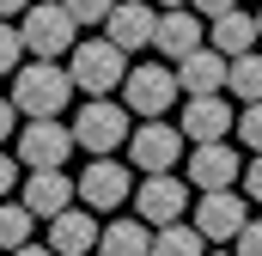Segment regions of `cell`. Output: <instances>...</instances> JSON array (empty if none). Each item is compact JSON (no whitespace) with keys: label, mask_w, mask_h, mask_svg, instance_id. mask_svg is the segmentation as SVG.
Listing matches in <instances>:
<instances>
[{"label":"cell","mask_w":262,"mask_h":256,"mask_svg":"<svg viewBox=\"0 0 262 256\" xmlns=\"http://www.w3.org/2000/svg\"><path fill=\"white\" fill-rule=\"evenodd\" d=\"M152 256H207V238L195 220H171L152 232Z\"/></svg>","instance_id":"ffe728a7"},{"label":"cell","mask_w":262,"mask_h":256,"mask_svg":"<svg viewBox=\"0 0 262 256\" xmlns=\"http://www.w3.org/2000/svg\"><path fill=\"white\" fill-rule=\"evenodd\" d=\"M226 73H232V55H220L213 43H201L195 55H183V61H177L183 92H226Z\"/></svg>","instance_id":"ac0fdd59"},{"label":"cell","mask_w":262,"mask_h":256,"mask_svg":"<svg viewBox=\"0 0 262 256\" xmlns=\"http://www.w3.org/2000/svg\"><path fill=\"white\" fill-rule=\"evenodd\" d=\"M67 12H73L79 25H104V18L116 12V0H67Z\"/></svg>","instance_id":"d4e9b609"},{"label":"cell","mask_w":262,"mask_h":256,"mask_svg":"<svg viewBox=\"0 0 262 256\" xmlns=\"http://www.w3.org/2000/svg\"><path fill=\"white\" fill-rule=\"evenodd\" d=\"M79 201V177H67L61 165H49V171H25V207L37 214V220H55L61 207Z\"/></svg>","instance_id":"4fadbf2b"},{"label":"cell","mask_w":262,"mask_h":256,"mask_svg":"<svg viewBox=\"0 0 262 256\" xmlns=\"http://www.w3.org/2000/svg\"><path fill=\"white\" fill-rule=\"evenodd\" d=\"M31 238H37V214L25 207V195L18 201H0V250H18Z\"/></svg>","instance_id":"44dd1931"},{"label":"cell","mask_w":262,"mask_h":256,"mask_svg":"<svg viewBox=\"0 0 262 256\" xmlns=\"http://www.w3.org/2000/svg\"><path fill=\"white\" fill-rule=\"evenodd\" d=\"M18 177H25V159H6V153H0V201L18 189Z\"/></svg>","instance_id":"484cf974"},{"label":"cell","mask_w":262,"mask_h":256,"mask_svg":"<svg viewBox=\"0 0 262 256\" xmlns=\"http://www.w3.org/2000/svg\"><path fill=\"white\" fill-rule=\"evenodd\" d=\"M201 43H207V18H201L195 6H159V37H152V49H159L165 61L195 55Z\"/></svg>","instance_id":"8fae6325"},{"label":"cell","mask_w":262,"mask_h":256,"mask_svg":"<svg viewBox=\"0 0 262 256\" xmlns=\"http://www.w3.org/2000/svg\"><path fill=\"white\" fill-rule=\"evenodd\" d=\"M73 146H79V140H73V122H61V116H25V122H18V159H25V171L67 165Z\"/></svg>","instance_id":"8992f818"},{"label":"cell","mask_w":262,"mask_h":256,"mask_svg":"<svg viewBox=\"0 0 262 256\" xmlns=\"http://www.w3.org/2000/svg\"><path fill=\"white\" fill-rule=\"evenodd\" d=\"M98 238H104V226L92 220V207H61V214L49 220V244L61 256H92Z\"/></svg>","instance_id":"2e32d148"},{"label":"cell","mask_w":262,"mask_h":256,"mask_svg":"<svg viewBox=\"0 0 262 256\" xmlns=\"http://www.w3.org/2000/svg\"><path fill=\"white\" fill-rule=\"evenodd\" d=\"M207 43L220 49V55H244V49H256L262 43V25H256V12H220V18H207Z\"/></svg>","instance_id":"e0dca14e"},{"label":"cell","mask_w":262,"mask_h":256,"mask_svg":"<svg viewBox=\"0 0 262 256\" xmlns=\"http://www.w3.org/2000/svg\"><path fill=\"white\" fill-rule=\"evenodd\" d=\"M256 25H262V6H256Z\"/></svg>","instance_id":"836d02e7"},{"label":"cell","mask_w":262,"mask_h":256,"mask_svg":"<svg viewBox=\"0 0 262 256\" xmlns=\"http://www.w3.org/2000/svg\"><path fill=\"white\" fill-rule=\"evenodd\" d=\"M128 195H134L128 165H122V159H110V153H92V165L79 171V201H85L92 214H116Z\"/></svg>","instance_id":"9c48e42d"},{"label":"cell","mask_w":262,"mask_h":256,"mask_svg":"<svg viewBox=\"0 0 262 256\" xmlns=\"http://www.w3.org/2000/svg\"><path fill=\"white\" fill-rule=\"evenodd\" d=\"M183 134L189 140H226L232 128H238V110L220 98V92H189V104H183Z\"/></svg>","instance_id":"5bb4252c"},{"label":"cell","mask_w":262,"mask_h":256,"mask_svg":"<svg viewBox=\"0 0 262 256\" xmlns=\"http://www.w3.org/2000/svg\"><path fill=\"white\" fill-rule=\"evenodd\" d=\"M128 104H116V98H85L79 104V116H73V140L85 146V153H116V146H128Z\"/></svg>","instance_id":"277c9868"},{"label":"cell","mask_w":262,"mask_h":256,"mask_svg":"<svg viewBox=\"0 0 262 256\" xmlns=\"http://www.w3.org/2000/svg\"><path fill=\"white\" fill-rule=\"evenodd\" d=\"M152 232L140 214L134 220H104V238H98V256H152Z\"/></svg>","instance_id":"d6986e66"},{"label":"cell","mask_w":262,"mask_h":256,"mask_svg":"<svg viewBox=\"0 0 262 256\" xmlns=\"http://www.w3.org/2000/svg\"><path fill=\"white\" fill-rule=\"evenodd\" d=\"M152 6H189V0H152Z\"/></svg>","instance_id":"d6a6232c"},{"label":"cell","mask_w":262,"mask_h":256,"mask_svg":"<svg viewBox=\"0 0 262 256\" xmlns=\"http://www.w3.org/2000/svg\"><path fill=\"white\" fill-rule=\"evenodd\" d=\"M244 195H250V201L262 207V153L250 159V165H244Z\"/></svg>","instance_id":"83f0119b"},{"label":"cell","mask_w":262,"mask_h":256,"mask_svg":"<svg viewBox=\"0 0 262 256\" xmlns=\"http://www.w3.org/2000/svg\"><path fill=\"white\" fill-rule=\"evenodd\" d=\"M73 92H79L73 73H67L61 61H49V55H31V61L12 73V104H18L25 116H61Z\"/></svg>","instance_id":"7a4b0ae2"},{"label":"cell","mask_w":262,"mask_h":256,"mask_svg":"<svg viewBox=\"0 0 262 256\" xmlns=\"http://www.w3.org/2000/svg\"><path fill=\"white\" fill-rule=\"evenodd\" d=\"M183 128L177 122H159V116H140V128L128 134V159L134 171H177V159H183Z\"/></svg>","instance_id":"52a82bcc"},{"label":"cell","mask_w":262,"mask_h":256,"mask_svg":"<svg viewBox=\"0 0 262 256\" xmlns=\"http://www.w3.org/2000/svg\"><path fill=\"white\" fill-rule=\"evenodd\" d=\"M177 92H183L177 61H134L128 79H122V104H128L134 116H165Z\"/></svg>","instance_id":"5b68a950"},{"label":"cell","mask_w":262,"mask_h":256,"mask_svg":"<svg viewBox=\"0 0 262 256\" xmlns=\"http://www.w3.org/2000/svg\"><path fill=\"white\" fill-rule=\"evenodd\" d=\"M213 256H226V250H213ZM232 256H238V250H232Z\"/></svg>","instance_id":"e575fe53"},{"label":"cell","mask_w":262,"mask_h":256,"mask_svg":"<svg viewBox=\"0 0 262 256\" xmlns=\"http://www.w3.org/2000/svg\"><path fill=\"white\" fill-rule=\"evenodd\" d=\"M134 214H140L146 226H171V220H183V214H189V183H183L177 171H146L140 189H134Z\"/></svg>","instance_id":"30bf717a"},{"label":"cell","mask_w":262,"mask_h":256,"mask_svg":"<svg viewBox=\"0 0 262 256\" xmlns=\"http://www.w3.org/2000/svg\"><path fill=\"white\" fill-rule=\"evenodd\" d=\"M6 256H61V250H55V244H49V238H43V244H37V238H31V244H18V250H6Z\"/></svg>","instance_id":"4dcf8cb0"},{"label":"cell","mask_w":262,"mask_h":256,"mask_svg":"<svg viewBox=\"0 0 262 256\" xmlns=\"http://www.w3.org/2000/svg\"><path fill=\"white\" fill-rule=\"evenodd\" d=\"M67 73H73V86H79L85 98H110V92H122V79H128V49L110 43V37H79V43L67 49Z\"/></svg>","instance_id":"6da1fadb"},{"label":"cell","mask_w":262,"mask_h":256,"mask_svg":"<svg viewBox=\"0 0 262 256\" xmlns=\"http://www.w3.org/2000/svg\"><path fill=\"white\" fill-rule=\"evenodd\" d=\"M189 6H195L201 18H220V12H232V6H238V0H189Z\"/></svg>","instance_id":"f546056e"},{"label":"cell","mask_w":262,"mask_h":256,"mask_svg":"<svg viewBox=\"0 0 262 256\" xmlns=\"http://www.w3.org/2000/svg\"><path fill=\"white\" fill-rule=\"evenodd\" d=\"M244 220H250V195H238V183H232V189H201L195 226H201L207 244H238Z\"/></svg>","instance_id":"ba28073f"},{"label":"cell","mask_w":262,"mask_h":256,"mask_svg":"<svg viewBox=\"0 0 262 256\" xmlns=\"http://www.w3.org/2000/svg\"><path fill=\"white\" fill-rule=\"evenodd\" d=\"M0 256H6V250H0Z\"/></svg>","instance_id":"d590c367"},{"label":"cell","mask_w":262,"mask_h":256,"mask_svg":"<svg viewBox=\"0 0 262 256\" xmlns=\"http://www.w3.org/2000/svg\"><path fill=\"white\" fill-rule=\"evenodd\" d=\"M238 256H262V220H244V232H238Z\"/></svg>","instance_id":"4316f807"},{"label":"cell","mask_w":262,"mask_h":256,"mask_svg":"<svg viewBox=\"0 0 262 256\" xmlns=\"http://www.w3.org/2000/svg\"><path fill=\"white\" fill-rule=\"evenodd\" d=\"M25 6H31V0H0V18H18Z\"/></svg>","instance_id":"1f68e13d"},{"label":"cell","mask_w":262,"mask_h":256,"mask_svg":"<svg viewBox=\"0 0 262 256\" xmlns=\"http://www.w3.org/2000/svg\"><path fill=\"white\" fill-rule=\"evenodd\" d=\"M232 134H238V146H250V153H262V98L238 110V128H232Z\"/></svg>","instance_id":"cb8c5ba5"},{"label":"cell","mask_w":262,"mask_h":256,"mask_svg":"<svg viewBox=\"0 0 262 256\" xmlns=\"http://www.w3.org/2000/svg\"><path fill=\"white\" fill-rule=\"evenodd\" d=\"M18 31H25V49L49 55V61H61L67 49L79 43V18L67 12V0H31L18 12Z\"/></svg>","instance_id":"3957f363"},{"label":"cell","mask_w":262,"mask_h":256,"mask_svg":"<svg viewBox=\"0 0 262 256\" xmlns=\"http://www.w3.org/2000/svg\"><path fill=\"white\" fill-rule=\"evenodd\" d=\"M104 37L110 43H122V49H152V37H159V6L152 0H116V12L104 18Z\"/></svg>","instance_id":"7c38bea8"},{"label":"cell","mask_w":262,"mask_h":256,"mask_svg":"<svg viewBox=\"0 0 262 256\" xmlns=\"http://www.w3.org/2000/svg\"><path fill=\"white\" fill-rule=\"evenodd\" d=\"M18 116H25V110H18V104H12V98H0V140H6V134H12V128H18Z\"/></svg>","instance_id":"f1b7e54d"},{"label":"cell","mask_w":262,"mask_h":256,"mask_svg":"<svg viewBox=\"0 0 262 256\" xmlns=\"http://www.w3.org/2000/svg\"><path fill=\"white\" fill-rule=\"evenodd\" d=\"M25 55H31V49H25V31H18V25H6V18H0V73H6V79H12V73H18V67H25Z\"/></svg>","instance_id":"603a6c76"},{"label":"cell","mask_w":262,"mask_h":256,"mask_svg":"<svg viewBox=\"0 0 262 256\" xmlns=\"http://www.w3.org/2000/svg\"><path fill=\"white\" fill-rule=\"evenodd\" d=\"M226 92H238V104H256V98H262V55H256V49L232 55V73H226Z\"/></svg>","instance_id":"7402d4cb"},{"label":"cell","mask_w":262,"mask_h":256,"mask_svg":"<svg viewBox=\"0 0 262 256\" xmlns=\"http://www.w3.org/2000/svg\"><path fill=\"white\" fill-rule=\"evenodd\" d=\"M238 146H226V140H195V153H189V183L195 189H232L238 183Z\"/></svg>","instance_id":"9a60e30c"}]
</instances>
